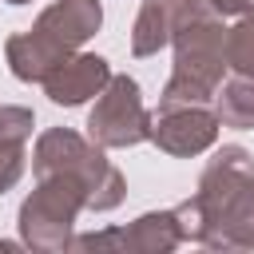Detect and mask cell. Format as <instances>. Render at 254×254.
<instances>
[{
  "instance_id": "cell-1",
  "label": "cell",
  "mask_w": 254,
  "mask_h": 254,
  "mask_svg": "<svg viewBox=\"0 0 254 254\" xmlns=\"http://www.w3.org/2000/svg\"><path fill=\"white\" fill-rule=\"evenodd\" d=\"M226 16L210 8V0H187L175 24V67L159 95V107L210 103L222 71H226Z\"/></svg>"
},
{
  "instance_id": "cell-2",
  "label": "cell",
  "mask_w": 254,
  "mask_h": 254,
  "mask_svg": "<svg viewBox=\"0 0 254 254\" xmlns=\"http://www.w3.org/2000/svg\"><path fill=\"white\" fill-rule=\"evenodd\" d=\"M32 171L36 179L44 175H75L87 187V210H115L127 194V183L119 175V167L103 155L99 143L75 135L71 127H48L36 139L32 151Z\"/></svg>"
},
{
  "instance_id": "cell-3",
  "label": "cell",
  "mask_w": 254,
  "mask_h": 254,
  "mask_svg": "<svg viewBox=\"0 0 254 254\" xmlns=\"http://www.w3.org/2000/svg\"><path fill=\"white\" fill-rule=\"evenodd\" d=\"M79 210H87V187L75 175H44L36 190L20 202V242L40 254L67 250Z\"/></svg>"
},
{
  "instance_id": "cell-4",
  "label": "cell",
  "mask_w": 254,
  "mask_h": 254,
  "mask_svg": "<svg viewBox=\"0 0 254 254\" xmlns=\"http://www.w3.org/2000/svg\"><path fill=\"white\" fill-rule=\"evenodd\" d=\"M87 139L107 147H135L151 139V111L143 107L139 83L131 75H111L87 111Z\"/></svg>"
},
{
  "instance_id": "cell-5",
  "label": "cell",
  "mask_w": 254,
  "mask_h": 254,
  "mask_svg": "<svg viewBox=\"0 0 254 254\" xmlns=\"http://www.w3.org/2000/svg\"><path fill=\"white\" fill-rule=\"evenodd\" d=\"M222 119L206 103H187V107H155L151 111V143L175 159H190L214 147Z\"/></svg>"
},
{
  "instance_id": "cell-6",
  "label": "cell",
  "mask_w": 254,
  "mask_h": 254,
  "mask_svg": "<svg viewBox=\"0 0 254 254\" xmlns=\"http://www.w3.org/2000/svg\"><path fill=\"white\" fill-rule=\"evenodd\" d=\"M107 79H111V67H107L103 56H95V52H71L64 64H56L48 71L44 91L60 107H79V103L95 99L107 87Z\"/></svg>"
},
{
  "instance_id": "cell-7",
  "label": "cell",
  "mask_w": 254,
  "mask_h": 254,
  "mask_svg": "<svg viewBox=\"0 0 254 254\" xmlns=\"http://www.w3.org/2000/svg\"><path fill=\"white\" fill-rule=\"evenodd\" d=\"M250 179H254V159H250V151L238 147V143L218 147L214 159L206 163L202 179H198V190H194V198H198L202 210H206V222H210V214H214L226 198H234Z\"/></svg>"
},
{
  "instance_id": "cell-8",
  "label": "cell",
  "mask_w": 254,
  "mask_h": 254,
  "mask_svg": "<svg viewBox=\"0 0 254 254\" xmlns=\"http://www.w3.org/2000/svg\"><path fill=\"white\" fill-rule=\"evenodd\" d=\"M99 24H103L99 0H52L32 28H36L40 36H48L52 44H60V48L71 56L79 44H87V40L99 32Z\"/></svg>"
},
{
  "instance_id": "cell-9",
  "label": "cell",
  "mask_w": 254,
  "mask_h": 254,
  "mask_svg": "<svg viewBox=\"0 0 254 254\" xmlns=\"http://www.w3.org/2000/svg\"><path fill=\"white\" fill-rule=\"evenodd\" d=\"M202 246L206 250H254V179L210 214Z\"/></svg>"
},
{
  "instance_id": "cell-10",
  "label": "cell",
  "mask_w": 254,
  "mask_h": 254,
  "mask_svg": "<svg viewBox=\"0 0 254 254\" xmlns=\"http://www.w3.org/2000/svg\"><path fill=\"white\" fill-rule=\"evenodd\" d=\"M4 56H8L12 75H16V79H24V83H44V79H48V71H52L56 64H64V60H67V52H64L60 44H52L48 36H40L36 28L8 36Z\"/></svg>"
},
{
  "instance_id": "cell-11",
  "label": "cell",
  "mask_w": 254,
  "mask_h": 254,
  "mask_svg": "<svg viewBox=\"0 0 254 254\" xmlns=\"http://www.w3.org/2000/svg\"><path fill=\"white\" fill-rule=\"evenodd\" d=\"M183 8H187V0H143V8L135 16V28H131V56L147 60L159 48H167Z\"/></svg>"
},
{
  "instance_id": "cell-12",
  "label": "cell",
  "mask_w": 254,
  "mask_h": 254,
  "mask_svg": "<svg viewBox=\"0 0 254 254\" xmlns=\"http://www.w3.org/2000/svg\"><path fill=\"white\" fill-rule=\"evenodd\" d=\"M179 242H183V230H179L175 206L147 210L131 226H123V250H131V254H171Z\"/></svg>"
},
{
  "instance_id": "cell-13",
  "label": "cell",
  "mask_w": 254,
  "mask_h": 254,
  "mask_svg": "<svg viewBox=\"0 0 254 254\" xmlns=\"http://www.w3.org/2000/svg\"><path fill=\"white\" fill-rule=\"evenodd\" d=\"M214 115L222 119V127H238L250 131L254 127V75H238L218 83L214 91Z\"/></svg>"
},
{
  "instance_id": "cell-14",
  "label": "cell",
  "mask_w": 254,
  "mask_h": 254,
  "mask_svg": "<svg viewBox=\"0 0 254 254\" xmlns=\"http://www.w3.org/2000/svg\"><path fill=\"white\" fill-rule=\"evenodd\" d=\"M226 67H234L238 75H254V8L226 28Z\"/></svg>"
},
{
  "instance_id": "cell-15",
  "label": "cell",
  "mask_w": 254,
  "mask_h": 254,
  "mask_svg": "<svg viewBox=\"0 0 254 254\" xmlns=\"http://www.w3.org/2000/svg\"><path fill=\"white\" fill-rule=\"evenodd\" d=\"M28 143H12V139H0V194L12 190L28 167Z\"/></svg>"
},
{
  "instance_id": "cell-16",
  "label": "cell",
  "mask_w": 254,
  "mask_h": 254,
  "mask_svg": "<svg viewBox=\"0 0 254 254\" xmlns=\"http://www.w3.org/2000/svg\"><path fill=\"white\" fill-rule=\"evenodd\" d=\"M32 127H36V115L28 107H0V139H12V143H28L32 139Z\"/></svg>"
},
{
  "instance_id": "cell-17",
  "label": "cell",
  "mask_w": 254,
  "mask_h": 254,
  "mask_svg": "<svg viewBox=\"0 0 254 254\" xmlns=\"http://www.w3.org/2000/svg\"><path fill=\"white\" fill-rule=\"evenodd\" d=\"M210 8L218 16H226V20H238V16H246L254 8V0H210Z\"/></svg>"
},
{
  "instance_id": "cell-18",
  "label": "cell",
  "mask_w": 254,
  "mask_h": 254,
  "mask_svg": "<svg viewBox=\"0 0 254 254\" xmlns=\"http://www.w3.org/2000/svg\"><path fill=\"white\" fill-rule=\"evenodd\" d=\"M4 4H28V0H4Z\"/></svg>"
}]
</instances>
